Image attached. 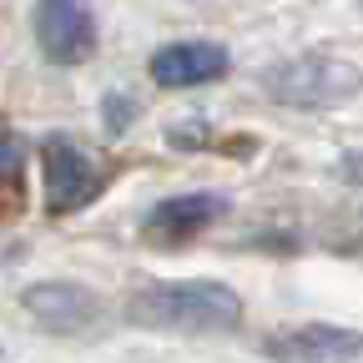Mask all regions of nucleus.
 <instances>
[{
  "instance_id": "9",
  "label": "nucleus",
  "mask_w": 363,
  "mask_h": 363,
  "mask_svg": "<svg viewBox=\"0 0 363 363\" xmlns=\"http://www.w3.org/2000/svg\"><path fill=\"white\" fill-rule=\"evenodd\" d=\"M21 162H26V136H21V131H6L0 167H6V187H11V192H16V182H21Z\"/></svg>"
},
{
  "instance_id": "3",
  "label": "nucleus",
  "mask_w": 363,
  "mask_h": 363,
  "mask_svg": "<svg viewBox=\"0 0 363 363\" xmlns=\"http://www.w3.org/2000/svg\"><path fill=\"white\" fill-rule=\"evenodd\" d=\"M106 187V162L71 142V136H45L40 142V197L51 212H81L86 202H96Z\"/></svg>"
},
{
  "instance_id": "1",
  "label": "nucleus",
  "mask_w": 363,
  "mask_h": 363,
  "mask_svg": "<svg viewBox=\"0 0 363 363\" xmlns=\"http://www.w3.org/2000/svg\"><path fill=\"white\" fill-rule=\"evenodd\" d=\"M126 323L157 333H233L242 323V298L227 283H147L126 298Z\"/></svg>"
},
{
  "instance_id": "8",
  "label": "nucleus",
  "mask_w": 363,
  "mask_h": 363,
  "mask_svg": "<svg viewBox=\"0 0 363 363\" xmlns=\"http://www.w3.org/2000/svg\"><path fill=\"white\" fill-rule=\"evenodd\" d=\"M227 212V202L217 192H177V197H162L152 212H147V233L152 238H167V242H182V238H197Z\"/></svg>"
},
{
  "instance_id": "4",
  "label": "nucleus",
  "mask_w": 363,
  "mask_h": 363,
  "mask_svg": "<svg viewBox=\"0 0 363 363\" xmlns=\"http://www.w3.org/2000/svg\"><path fill=\"white\" fill-rule=\"evenodd\" d=\"M30 30H35V51L51 66H81L96 51V11L76 6V0H45V6H35Z\"/></svg>"
},
{
  "instance_id": "7",
  "label": "nucleus",
  "mask_w": 363,
  "mask_h": 363,
  "mask_svg": "<svg viewBox=\"0 0 363 363\" xmlns=\"http://www.w3.org/2000/svg\"><path fill=\"white\" fill-rule=\"evenodd\" d=\"M267 353L278 363H348L363 353V333L333 328V323H308V328L278 333L267 343Z\"/></svg>"
},
{
  "instance_id": "5",
  "label": "nucleus",
  "mask_w": 363,
  "mask_h": 363,
  "mask_svg": "<svg viewBox=\"0 0 363 363\" xmlns=\"http://www.w3.org/2000/svg\"><path fill=\"white\" fill-rule=\"evenodd\" d=\"M21 308L30 313V323L45 328V333H61V338H76V333H91L101 323V298L81 288V283H66V278H51V283H30L21 293Z\"/></svg>"
},
{
  "instance_id": "6",
  "label": "nucleus",
  "mask_w": 363,
  "mask_h": 363,
  "mask_svg": "<svg viewBox=\"0 0 363 363\" xmlns=\"http://www.w3.org/2000/svg\"><path fill=\"white\" fill-rule=\"evenodd\" d=\"M147 71L167 91H187V86H207V81L227 76V51L217 40H167L152 51Z\"/></svg>"
},
{
  "instance_id": "2",
  "label": "nucleus",
  "mask_w": 363,
  "mask_h": 363,
  "mask_svg": "<svg viewBox=\"0 0 363 363\" xmlns=\"http://www.w3.org/2000/svg\"><path fill=\"white\" fill-rule=\"evenodd\" d=\"M358 66L338 61V56H293L283 66H272L262 91L283 106H298V111H318V106H338L348 96H358Z\"/></svg>"
}]
</instances>
